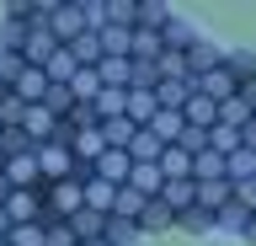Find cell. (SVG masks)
<instances>
[{"label":"cell","instance_id":"cell-1","mask_svg":"<svg viewBox=\"0 0 256 246\" xmlns=\"http://www.w3.org/2000/svg\"><path fill=\"white\" fill-rule=\"evenodd\" d=\"M70 230H75V235H96V230H102V214H96V209H80L75 219H70Z\"/></svg>","mask_w":256,"mask_h":246},{"label":"cell","instance_id":"cell-2","mask_svg":"<svg viewBox=\"0 0 256 246\" xmlns=\"http://www.w3.org/2000/svg\"><path fill=\"white\" fill-rule=\"evenodd\" d=\"M166 203H171V209H187L192 203V182H166Z\"/></svg>","mask_w":256,"mask_h":246}]
</instances>
